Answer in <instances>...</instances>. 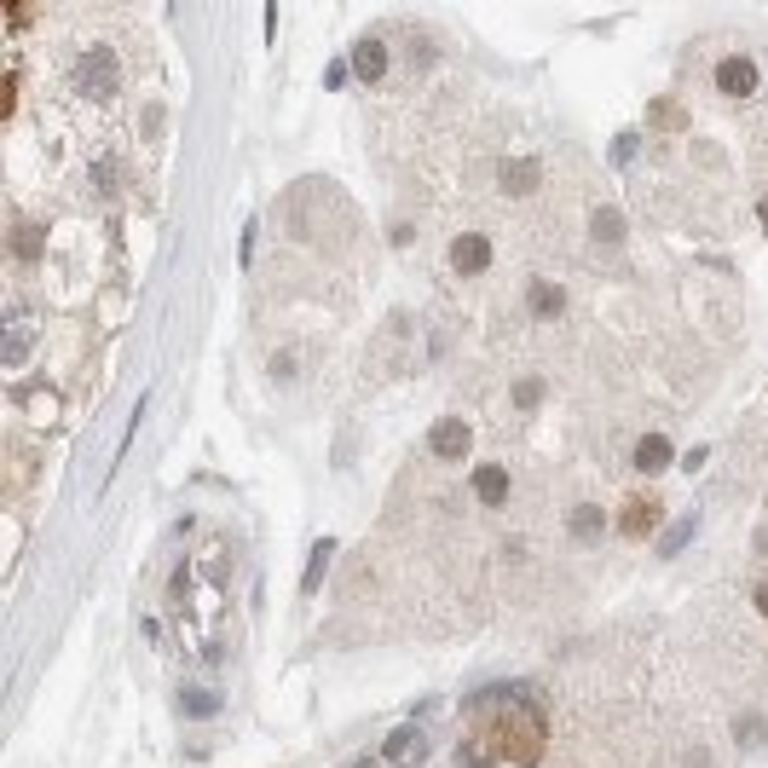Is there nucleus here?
Segmentation results:
<instances>
[{
	"label": "nucleus",
	"instance_id": "15",
	"mask_svg": "<svg viewBox=\"0 0 768 768\" xmlns=\"http://www.w3.org/2000/svg\"><path fill=\"white\" fill-rule=\"evenodd\" d=\"M693 532H699V514H682L665 537H659V555H682L688 544H693Z\"/></svg>",
	"mask_w": 768,
	"mask_h": 768
},
{
	"label": "nucleus",
	"instance_id": "9",
	"mask_svg": "<svg viewBox=\"0 0 768 768\" xmlns=\"http://www.w3.org/2000/svg\"><path fill=\"white\" fill-rule=\"evenodd\" d=\"M474 497H480L486 509H503L509 503V468L503 463H480L474 468Z\"/></svg>",
	"mask_w": 768,
	"mask_h": 768
},
{
	"label": "nucleus",
	"instance_id": "14",
	"mask_svg": "<svg viewBox=\"0 0 768 768\" xmlns=\"http://www.w3.org/2000/svg\"><path fill=\"white\" fill-rule=\"evenodd\" d=\"M590 232H596V243L619 248V243H624V214H619V209H596V214H590Z\"/></svg>",
	"mask_w": 768,
	"mask_h": 768
},
{
	"label": "nucleus",
	"instance_id": "4",
	"mask_svg": "<svg viewBox=\"0 0 768 768\" xmlns=\"http://www.w3.org/2000/svg\"><path fill=\"white\" fill-rule=\"evenodd\" d=\"M491 266V237L486 232H463L457 243H450V272L457 278H480Z\"/></svg>",
	"mask_w": 768,
	"mask_h": 768
},
{
	"label": "nucleus",
	"instance_id": "19",
	"mask_svg": "<svg viewBox=\"0 0 768 768\" xmlns=\"http://www.w3.org/2000/svg\"><path fill=\"white\" fill-rule=\"evenodd\" d=\"M636 145H642V133H619V145H613V163H630V156H636Z\"/></svg>",
	"mask_w": 768,
	"mask_h": 768
},
{
	"label": "nucleus",
	"instance_id": "8",
	"mask_svg": "<svg viewBox=\"0 0 768 768\" xmlns=\"http://www.w3.org/2000/svg\"><path fill=\"white\" fill-rule=\"evenodd\" d=\"M526 307H532V319H537V324H549V319H560V312H567V289L549 283V278H532Z\"/></svg>",
	"mask_w": 768,
	"mask_h": 768
},
{
	"label": "nucleus",
	"instance_id": "27",
	"mask_svg": "<svg viewBox=\"0 0 768 768\" xmlns=\"http://www.w3.org/2000/svg\"><path fill=\"white\" fill-rule=\"evenodd\" d=\"M757 555H768V526L757 532Z\"/></svg>",
	"mask_w": 768,
	"mask_h": 768
},
{
	"label": "nucleus",
	"instance_id": "7",
	"mask_svg": "<svg viewBox=\"0 0 768 768\" xmlns=\"http://www.w3.org/2000/svg\"><path fill=\"white\" fill-rule=\"evenodd\" d=\"M497 179H503L509 197H526V191L544 186V163H532V156H509V163L497 168Z\"/></svg>",
	"mask_w": 768,
	"mask_h": 768
},
{
	"label": "nucleus",
	"instance_id": "1",
	"mask_svg": "<svg viewBox=\"0 0 768 768\" xmlns=\"http://www.w3.org/2000/svg\"><path fill=\"white\" fill-rule=\"evenodd\" d=\"M76 87H81V93H93V99H110V93H116V87H122V70H116V58H110V47L81 53Z\"/></svg>",
	"mask_w": 768,
	"mask_h": 768
},
{
	"label": "nucleus",
	"instance_id": "20",
	"mask_svg": "<svg viewBox=\"0 0 768 768\" xmlns=\"http://www.w3.org/2000/svg\"><path fill=\"white\" fill-rule=\"evenodd\" d=\"M12 248H18V255H24V260L35 255V232H30V225H18V237H12Z\"/></svg>",
	"mask_w": 768,
	"mask_h": 768
},
{
	"label": "nucleus",
	"instance_id": "13",
	"mask_svg": "<svg viewBox=\"0 0 768 768\" xmlns=\"http://www.w3.org/2000/svg\"><path fill=\"white\" fill-rule=\"evenodd\" d=\"M330 555H335V537H319L312 555H307V572H301V596H319V583L330 572Z\"/></svg>",
	"mask_w": 768,
	"mask_h": 768
},
{
	"label": "nucleus",
	"instance_id": "5",
	"mask_svg": "<svg viewBox=\"0 0 768 768\" xmlns=\"http://www.w3.org/2000/svg\"><path fill=\"white\" fill-rule=\"evenodd\" d=\"M30 347H35V324L24 319V312H12V319H7V335H0V365H7V370H24Z\"/></svg>",
	"mask_w": 768,
	"mask_h": 768
},
{
	"label": "nucleus",
	"instance_id": "16",
	"mask_svg": "<svg viewBox=\"0 0 768 768\" xmlns=\"http://www.w3.org/2000/svg\"><path fill=\"white\" fill-rule=\"evenodd\" d=\"M179 705H186V716H214L220 711V693L214 688H186V693H179Z\"/></svg>",
	"mask_w": 768,
	"mask_h": 768
},
{
	"label": "nucleus",
	"instance_id": "26",
	"mask_svg": "<svg viewBox=\"0 0 768 768\" xmlns=\"http://www.w3.org/2000/svg\"><path fill=\"white\" fill-rule=\"evenodd\" d=\"M757 613L768 619V583H757Z\"/></svg>",
	"mask_w": 768,
	"mask_h": 768
},
{
	"label": "nucleus",
	"instance_id": "21",
	"mask_svg": "<svg viewBox=\"0 0 768 768\" xmlns=\"http://www.w3.org/2000/svg\"><path fill=\"white\" fill-rule=\"evenodd\" d=\"M739 734H745V745H763V716H745Z\"/></svg>",
	"mask_w": 768,
	"mask_h": 768
},
{
	"label": "nucleus",
	"instance_id": "24",
	"mask_svg": "<svg viewBox=\"0 0 768 768\" xmlns=\"http://www.w3.org/2000/svg\"><path fill=\"white\" fill-rule=\"evenodd\" d=\"M688 768H711V757H705V745H688V757H682Z\"/></svg>",
	"mask_w": 768,
	"mask_h": 768
},
{
	"label": "nucleus",
	"instance_id": "25",
	"mask_svg": "<svg viewBox=\"0 0 768 768\" xmlns=\"http://www.w3.org/2000/svg\"><path fill=\"white\" fill-rule=\"evenodd\" d=\"M757 225H763V232H768V191L757 197Z\"/></svg>",
	"mask_w": 768,
	"mask_h": 768
},
{
	"label": "nucleus",
	"instance_id": "2",
	"mask_svg": "<svg viewBox=\"0 0 768 768\" xmlns=\"http://www.w3.org/2000/svg\"><path fill=\"white\" fill-rule=\"evenodd\" d=\"M468 445H474V427L463 416H439L434 427H427V457L434 463H463Z\"/></svg>",
	"mask_w": 768,
	"mask_h": 768
},
{
	"label": "nucleus",
	"instance_id": "18",
	"mask_svg": "<svg viewBox=\"0 0 768 768\" xmlns=\"http://www.w3.org/2000/svg\"><path fill=\"white\" fill-rule=\"evenodd\" d=\"M537 399H544V381H537V376H526L521 388H514V404H526V411H532Z\"/></svg>",
	"mask_w": 768,
	"mask_h": 768
},
{
	"label": "nucleus",
	"instance_id": "11",
	"mask_svg": "<svg viewBox=\"0 0 768 768\" xmlns=\"http://www.w3.org/2000/svg\"><path fill=\"white\" fill-rule=\"evenodd\" d=\"M659 503H653V497H647V503H642V497H636V503H624V521H619V532L624 537H647L653 526H659Z\"/></svg>",
	"mask_w": 768,
	"mask_h": 768
},
{
	"label": "nucleus",
	"instance_id": "6",
	"mask_svg": "<svg viewBox=\"0 0 768 768\" xmlns=\"http://www.w3.org/2000/svg\"><path fill=\"white\" fill-rule=\"evenodd\" d=\"M353 76L358 81H381V76H388V41H381V35H358L353 41Z\"/></svg>",
	"mask_w": 768,
	"mask_h": 768
},
{
	"label": "nucleus",
	"instance_id": "12",
	"mask_svg": "<svg viewBox=\"0 0 768 768\" xmlns=\"http://www.w3.org/2000/svg\"><path fill=\"white\" fill-rule=\"evenodd\" d=\"M567 532L578 537V544H601V532H606V514H601L596 503H578V509L567 514Z\"/></svg>",
	"mask_w": 768,
	"mask_h": 768
},
{
	"label": "nucleus",
	"instance_id": "3",
	"mask_svg": "<svg viewBox=\"0 0 768 768\" xmlns=\"http://www.w3.org/2000/svg\"><path fill=\"white\" fill-rule=\"evenodd\" d=\"M757 81H763V76H757V64L745 58V53H728V58L716 64V93H722V99H752Z\"/></svg>",
	"mask_w": 768,
	"mask_h": 768
},
{
	"label": "nucleus",
	"instance_id": "23",
	"mask_svg": "<svg viewBox=\"0 0 768 768\" xmlns=\"http://www.w3.org/2000/svg\"><path fill=\"white\" fill-rule=\"evenodd\" d=\"M705 457H711V445H693L688 457H682V468H688V474H693V468H705Z\"/></svg>",
	"mask_w": 768,
	"mask_h": 768
},
{
	"label": "nucleus",
	"instance_id": "22",
	"mask_svg": "<svg viewBox=\"0 0 768 768\" xmlns=\"http://www.w3.org/2000/svg\"><path fill=\"white\" fill-rule=\"evenodd\" d=\"M653 122H665V127H682V110H676V104H659V110H653Z\"/></svg>",
	"mask_w": 768,
	"mask_h": 768
},
{
	"label": "nucleus",
	"instance_id": "10",
	"mask_svg": "<svg viewBox=\"0 0 768 768\" xmlns=\"http://www.w3.org/2000/svg\"><path fill=\"white\" fill-rule=\"evenodd\" d=\"M630 463H636L642 474H665V468L676 463V450H670V439H665V434H642V439H636V450H630Z\"/></svg>",
	"mask_w": 768,
	"mask_h": 768
},
{
	"label": "nucleus",
	"instance_id": "17",
	"mask_svg": "<svg viewBox=\"0 0 768 768\" xmlns=\"http://www.w3.org/2000/svg\"><path fill=\"white\" fill-rule=\"evenodd\" d=\"M411 752H422V734H416V728H399V734L388 739V757L399 763V757H411Z\"/></svg>",
	"mask_w": 768,
	"mask_h": 768
}]
</instances>
